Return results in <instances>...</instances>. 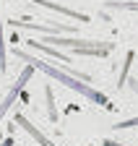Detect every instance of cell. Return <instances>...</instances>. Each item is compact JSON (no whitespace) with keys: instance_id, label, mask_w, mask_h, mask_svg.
Masks as SVG:
<instances>
[{"instance_id":"1","label":"cell","mask_w":138,"mask_h":146,"mask_svg":"<svg viewBox=\"0 0 138 146\" xmlns=\"http://www.w3.org/2000/svg\"><path fill=\"white\" fill-rule=\"evenodd\" d=\"M16 58H18V60H26V63H29L34 70H42V73H47V76L57 78L63 86H68L71 91H78L81 97L91 99V102H96V104H102V107H112V104H110V99H107L104 94H102V91L91 89L89 84H78V78H76V76H71V73L60 70L57 65H50V63H44V60H37V58H31V55H26V52H16Z\"/></svg>"},{"instance_id":"2","label":"cell","mask_w":138,"mask_h":146,"mask_svg":"<svg viewBox=\"0 0 138 146\" xmlns=\"http://www.w3.org/2000/svg\"><path fill=\"white\" fill-rule=\"evenodd\" d=\"M47 42H55L57 47H73L83 55H107L112 44H102V42H91V39H63V36H50Z\"/></svg>"},{"instance_id":"3","label":"cell","mask_w":138,"mask_h":146,"mask_svg":"<svg viewBox=\"0 0 138 146\" xmlns=\"http://www.w3.org/2000/svg\"><path fill=\"white\" fill-rule=\"evenodd\" d=\"M31 73H34V68H31V65H29V68H24V70H21V76H18V81H16V86H13L8 94H5V99L0 102V120L5 117V112L11 110V104L16 102V97H18L21 91H24V86H26V84H29V78H31Z\"/></svg>"},{"instance_id":"4","label":"cell","mask_w":138,"mask_h":146,"mask_svg":"<svg viewBox=\"0 0 138 146\" xmlns=\"http://www.w3.org/2000/svg\"><path fill=\"white\" fill-rule=\"evenodd\" d=\"M13 125H21L24 131H26V133H29V136H31L34 141H37V143H39V146H55V143L50 141V138H47V136H44V133L39 131L37 125H34V123H29V120H26V117H24L21 112H16V120H13Z\"/></svg>"},{"instance_id":"5","label":"cell","mask_w":138,"mask_h":146,"mask_svg":"<svg viewBox=\"0 0 138 146\" xmlns=\"http://www.w3.org/2000/svg\"><path fill=\"white\" fill-rule=\"evenodd\" d=\"M8 70V60H5V42H3V21H0V73Z\"/></svg>"},{"instance_id":"6","label":"cell","mask_w":138,"mask_h":146,"mask_svg":"<svg viewBox=\"0 0 138 146\" xmlns=\"http://www.w3.org/2000/svg\"><path fill=\"white\" fill-rule=\"evenodd\" d=\"M138 125V117H130V120H123V123H117L115 128L117 131H128V128H135Z\"/></svg>"},{"instance_id":"7","label":"cell","mask_w":138,"mask_h":146,"mask_svg":"<svg viewBox=\"0 0 138 146\" xmlns=\"http://www.w3.org/2000/svg\"><path fill=\"white\" fill-rule=\"evenodd\" d=\"M110 8H125V11H138V3H110Z\"/></svg>"},{"instance_id":"8","label":"cell","mask_w":138,"mask_h":146,"mask_svg":"<svg viewBox=\"0 0 138 146\" xmlns=\"http://www.w3.org/2000/svg\"><path fill=\"white\" fill-rule=\"evenodd\" d=\"M102 146H125V143H120V141H112V138H107V141H102Z\"/></svg>"},{"instance_id":"9","label":"cell","mask_w":138,"mask_h":146,"mask_svg":"<svg viewBox=\"0 0 138 146\" xmlns=\"http://www.w3.org/2000/svg\"><path fill=\"white\" fill-rule=\"evenodd\" d=\"M3 146H13V136H8V138L3 141Z\"/></svg>"}]
</instances>
